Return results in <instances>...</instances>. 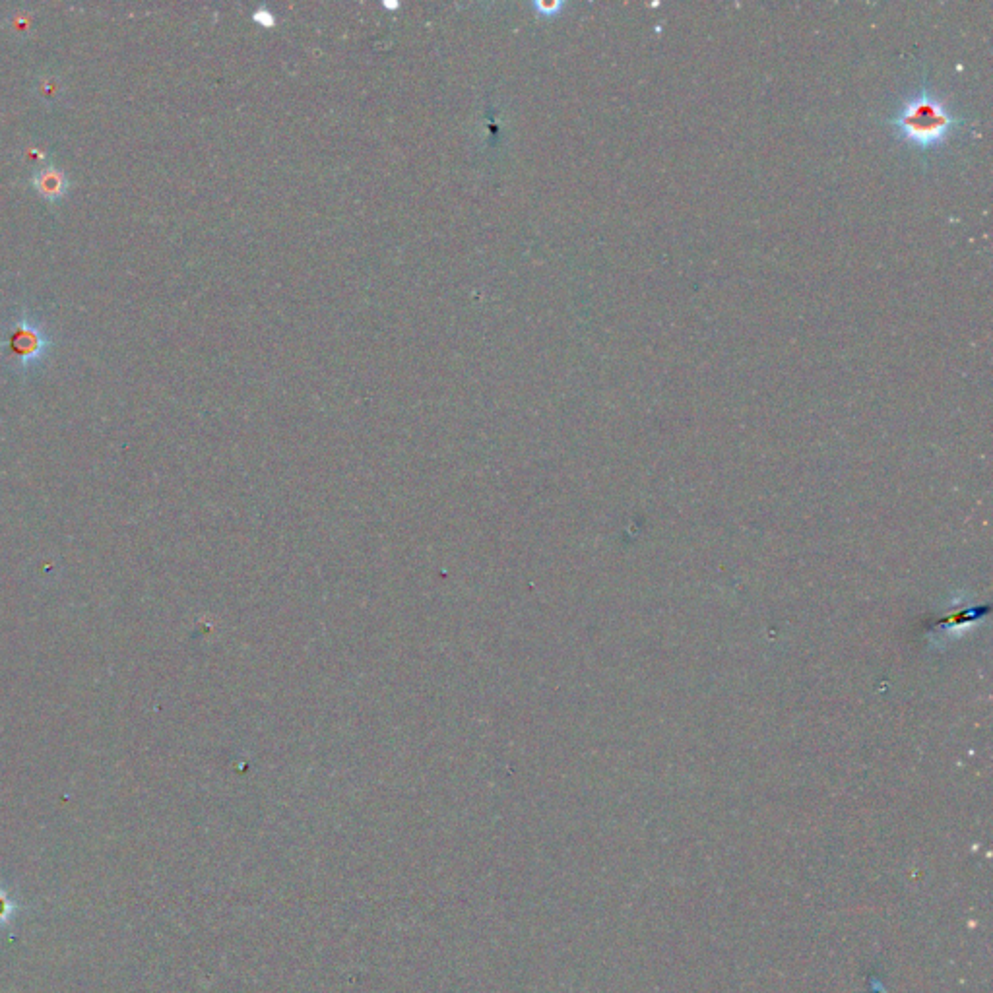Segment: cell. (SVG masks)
<instances>
[{
  "label": "cell",
  "mask_w": 993,
  "mask_h": 993,
  "mask_svg": "<svg viewBox=\"0 0 993 993\" xmlns=\"http://www.w3.org/2000/svg\"><path fill=\"white\" fill-rule=\"evenodd\" d=\"M33 189L45 200L57 202L68 193V179L65 171L57 167H43L32 177Z\"/></svg>",
  "instance_id": "3"
},
{
  "label": "cell",
  "mask_w": 993,
  "mask_h": 993,
  "mask_svg": "<svg viewBox=\"0 0 993 993\" xmlns=\"http://www.w3.org/2000/svg\"><path fill=\"white\" fill-rule=\"evenodd\" d=\"M6 350L22 369H32L43 361L49 350V338L41 326L28 317H22L8 332Z\"/></svg>",
  "instance_id": "2"
},
{
  "label": "cell",
  "mask_w": 993,
  "mask_h": 993,
  "mask_svg": "<svg viewBox=\"0 0 993 993\" xmlns=\"http://www.w3.org/2000/svg\"><path fill=\"white\" fill-rule=\"evenodd\" d=\"M8 912H10V904L4 895H0V920H4L8 916Z\"/></svg>",
  "instance_id": "4"
},
{
  "label": "cell",
  "mask_w": 993,
  "mask_h": 993,
  "mask_svg": "<svg viewBox=\"0 0 993 993\" xmlns=\"http://www.w3.org/2000/svg\"><path fill=\"white\" fill-rule=\"evenodd\" d=\"M887 123L902 142L920 152H928L945 144L957 130L962 129L966 119L951 109L947 99L939 96L929 86L928 78H924L922 86L914 94L902 99L895 115L889 117Z\"/></svg>",
  "instance_id": "1"
}]
</instances>
